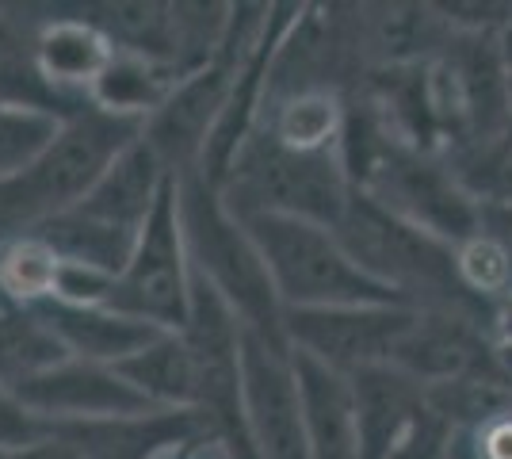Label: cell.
<instances>
[{"label": "cell", "instance_id": "obj_27", "mask_svg": "<svg viewBox=\"0 0 512 459\" xmlns=\"http://www.w3.org/2000/svg\"><path fill=\"white\" fill-rule=\"evenodd\" d=\"M451 440H455V429L425 402L421 417L413 421V429L402 437V444L390 452V459H448Z\"/></svg>", "mask_w": 512, "mask_h": 459}, {"label": "cell", "instance_id": "obj_9", "mask_svg": "<svg viewBox=\"0 0 512 459\" xmlns=\"http://www.w3.org/2000/svg\"><path fill=\"white\" fill-rule=\"evenodd\" d=\"M241 421L260 459H310L291 345L241 337Z\"/></svg>", "mask_w": 512, "mask_h": 459}, {"label": "cell", "instance_id": "obj_35", "mask_svg": "<svg viewBox=\"0 0 512 459\" xmlns=\"http://www.w3.org/2000/svg\"><path fill=\"white\" fill-rule=\"evenodd\" d=\"M0 306H4V303H0Z\"/></svg>", "mask_w": 512, "mask_h": 459}, {"label": "cell", "instance_id": "obj_8", "mask_svg": "<svg viewBox=\"0 0 512 459\" xmlns=\"http://www.w3.org/2000/svg\"><path fill=\"white\" fill-rule=\"evenodd\" d=\"M413 318H417V306L402 303L287 310L283 333L295 352L314 356L333 372L356 375L367 368H390Z\"/></svg>", "mask_w": 512, "mask_h": 459}, {"label": "cell", "instance_id": "obj_32", "mask_svg": "<svg viewBox=\"0 0 512 459\" xmlns=\"http://www.w3.org/2000/svg\"><path fill=\"white\" fill-rule=\"evenodd\" d=\"M482 234H490L512 264V207H482Z\"/></svg>", "mask_w": 512, "mask_h": 459}, {"label": "cell", "instance_id": "obj_1", "mask_svg": "<svg viewBox=\"0 0 512 459\" xmlns=\"http://www.w3.org/2000/svg\"><path fill=\"white\" fill-rule=\"evenodd\" d=\"M138 138V119H119L92 104L62 119L54 142L20 176L0 180V245L35 234L43 222L81 203Z\"/></svg>", "mask_w": 512, "mask_h": 459}, {"label": "cell", "instance_id": "obj_23", "mask_svg": "<svg viewBox=\"0 0 512 459\" xmlns=\"http://www.w3.org/2000/svg\"><path fill=\"white\" fill-rule=\"evenodd\" d=\"M58 253L35 234L0 245V303L35 310L39 303L54 299L58 287Z\"/></svg>", "mask_w": 512, "mask_h": 459}, {"label": "cell", "instance_id": "obj_17", "mask_svg": "<svg viewBox=\"0 0 512 459\" xmlns=\"http://www.w3.org/2000/svg\"><path fill=\"white\" fill-rule=\"evenodd\" d=\"M88 100H69L50 85L35 58V27L16 8H0V108L43 111L54 119H69Z\"/></svg>", "mask_w": 512, "mask_h": 459}, {"label": "cell", "instance_id": "obj_5", "mask_svg": "<svg viewBox=\"0 0 512 459\" xmlns=\"http://www.w3.org/2000/svg\"><path fill=\"white\" fill-rule=\"evenodd\" d=\"M218 196L237 219L287 215L333 230L352 196V180L341 150L299 153L276 142V134L256 123L245 146L237 150L226 180L218 184Z\"/></svg>", "mask_w": 512, "mask_h": 459}, {"label": "cell", "instance_id": "obj_31", "mask_svg": "<svg viewBox=\"0 0 512 459\" xmlns=\"http://www.w3.org/2000/svg\"><path fill=\"white\" fill-rule=\"evenodd\" d=\"M0 459H85L73 444H65L62 437L46 433L43 440L27 444V448H12V452H0Z\"/></svg>", "mask_w": 512, "mask_h": 459}, {"label": "cell", "instance_id": "obj_33", "mask_svg": "<svg viewBox=\"0 0 512 459\" xmlns=\"http://www.w3.org/2000/svg\"><path fill=\"white\" fill-rule=\"evenodd\" d=\"M448 459H474V452H470V437H467V429H455V440H451Z\"/></svg>", "mask_w": 512, "mask_h": 459}, {"label": "cell", "instance_id": "obj_20", "mask_svg": "<svg viewBox=\"0 0 512 459\" xmlns=\"http://www.w3.org/2000/svg\"><path fill=\"white\" fill-rule=\"evenodd\" d=\"M176 85H180V77L165 66L134 58V54H115L111 66L100 73V81L88 92V104L107 115H119V119L146 123Z\"/></svg>", "mask_w": 512, "mask_h": 459}, {"label": "cell", "instance_id": "obj_16", "mask_svg": "<svg viewBox=\"0 0 512 459\" xmlns=\"http://www.w3.org/2000/svg\"><path fill=\"white\" fill-rule=\"evenodd\" d=\"M356 421H360V459H390L413 421L425 410V391L394 368H367L352 375Z\"/></svg>", "mask_w": 512, "mask_h": 459}, {"label": "cell", "instance_id": "obj_21", "mask_svg": "<svg viewBox=\"0 0 512 459\" xmlns=\"http://www.w3.org/2000/svg\"><path fill=\"white\" fill-rule=\"evenodd\" d=\"M69 360L58 337L39 322L35 310L0 306V383L8 391H20L35 375L50 372L54 364Z\"/></svg>", "mask_w": 512, "mask_h": 459}, {"label": "cell", "instance_id": "obj_7", "mask_svg": "<svg viewBox=\"0 0 512 459\" xmlns=\"http://www.w3.org/2000/svg\"><path fill=\"white\" fill-rule=\"evenodd\" d=\"M188 303H192V264L180 234L176 180H169L153 215L142 226V238L134 245L127 268L115 276L107 306L161 333H180L188 322Z\"/></svg>", "mask_w": 512, "mask_h": 459}, {"label": "cell", "instance_id": "obj_26", "mask_svg": "<svg viewBox=\"0 0 512 459\" xmlns=\"http://www.w3.org/2000/svg\"><path fill=\"white\" fill-rule=\"evenodd\" d=\"M432 8L455 35H493V39H501V31L512 20V0H451V4H432Z\"/></svg>", "mask_w": 512, "mask_h": 459}, {"label": "cell", "instance_id": "obj_34", "mask_svg": "<svg viewBox=\"0 0 512 459\" xmlns=\"http://www.w3.org/2000/svg\"><path fill=\"white\" fill-rule=\"evenodd\" d=\"M501 54H505V62H509V69H512V20H509V27L501 31Z\"/></svg>", "mask_w": 512, "mask_h": 459}, {"label": "cell", "instance_id": "obj_12", "mask_svg": "<svg viewBox=\"0 0 512 459\" xmlns=\"http://www.w3.org/2000/svg\"><path fill=\"white\" fill-rule=\"evenodd\" d=\"M203 429H218V425L199 410H153L138 417L50 425L54 437L73 444L85 459H161Z\"/></svg>", "mask_w": 512, "mask_h": 459}, {"label": "cell", "instance_id": "obj_30", "mask_svg": "<svg viewBox=\"0 0 512 459\" xmlns=\"http://www.w3.org/2000/svg\"><path fill=\"white\" fill-rule=\"evenodd\" d=\"M486 337H490V352H493V364L501 379L512 387V295L497 299L486 314Z\"/></svg>", "mask_w": 512, "mask_h": 459}, {"label": "cell", "instance_id": "obj_19", "mask_svg": "<svg viewBox=\"0 0 512 459\" xmlns=\"http://www.w3.org/2000/svg\"><path fill=\"white\" fill-rule=\"evenodd\" d=\"M341 92H299L260 108V127L276 134V142L299 153H337L344 138Z\"/></svg>", "mask_w": 512, "mask_h": 459}, {"label": "cell", "instance_id": "obj_11", "mask_svg": "<svg viewBox=\"0 0 512 459\" xmlns=\"http://www.w3.org/2000/svg\"><path fill=\"white\" fill-rule=\"evenodd\" d=\"M23 406L43 425H77V421H107V417L153 414L146 394H138L123 375L88 360H62L50 372L35 375L16 391Z\"/></svg>", "mask_w": 512, "mask_h": 459}, {"label": "cell", "instance_id": "obj_28", "mask_svg": "<svg viewBox=\"0 0 512 459\" xmlns=\"http://www.w3.org/2000/svg\"><path fill=\"white\" fill-rule=\"evenodd\" d=\"M46 433H50V425H43V421L16 398V391H8V387L0 383V452L27 448V444L43 440Z\"/></svg>", "mask_w": 512, "mask_h": 459}, {"label": "cell", "instance_id": "obj_29", "mask_svg": "<svg viewBox=\"0 0 512 459\" xmlns=\"http://www.w3.org/2000/svg\"><path fill=\"white\" fill-rule=\"evenodd\" d=\"M241 440H245V425L241 429H203L192 440L176 444L161 459H237Z\"/></svg>", "mask_w": 512, "mask_h": 459}, {"label": "cell", "instance_id": "obj_14", "mask_svg": "<svg viewBox=\"0 0 512 459\" xmlns=\"http://www.w3.org/2000/svg\"><path fill=\"white\" fill-rule=\"evenodd\" d=\"M35 314L73 360L104 364V368H119L123 360H130L134 352H142L150 341L161 337V329L127 318L111 306H73L46 299L35 306Z\"/></svg>", "mask_w": 512, "mask_h": 459}, {"label": "cell", "instance_id": "obj_15", "mask_svg": "<svg viewBox=\"0 0 512 459\" xmlns=\"http://www.w3.org/2000/svg\"><path fill=\"white\" fill-rule=\"evenodd\" d=\"M50 16L31 20L35 27V58L50 85L69 100H88L100 73L111 66L115 46L88 20L73 16L69 8H46Z\"/></svg>", "mask_w": 512, "mask_h": 459}, {"label": "cell", "instance_id": "obj_3", "mask_svg": "<svg viewBox=\"0 0 512 459\" xmlns=\"http://www.w3.org/2000/svg\"><path fill=\"white\" fill-rule=\"evenodd\" d=\"M176 211H180V234H184L195 280L214 287L234 306V314L249 333L287 345V333H283L287 310L272 287L268 264L260 257L253 234L245 230V222L222 203L218 188L199 173L180 176Z\"/></svg>", "mask_w": 512, "mask_h": 459}, {"label": "cell", "instance_id": "obj_6", "mask_svg": "<svg viewBox=\"0 0 512 459\" xmlns=\"http://www.w3.org/2000/svg\"><path fill=\"white\" fill-rule=\"evenodd\" d=\"M253 234L283 310H333V306L398 303L390 291L367 280L329 226L287 215L241 219ZM406 306V303H402Z\"/></svg>", "mask_w": 512, "mask_h": 459}, {"label": "cell", "instance_id": "obj_24", "mask_svg": "<svg viewBox=\"0 0 512 459\" xmlns=\"http://www.w3.org/2000/svg\"><path fill=\"white\" fill-rule=\"evenodd\" d=\"M455 268H459V284L474 303L490 310L497 299L512 295V264L505 249L490 234H474L463 245H455Z\"/></svg>", "mask_w": 512, "mask_h": 459}, {"label": "cell", "instance_id": "obj_13", "mask_svg": "<svg viewBox=\"0 0 512 459\" xmlns=\"http://www.w3.org/2000/svg\"><path fill=\"white\" fill-rule=\"evenodd\" d=\"M302 394V421L310 459H360V421L352 375L325 368L321 360L291 349Z\"/></svg>", "mask_w": 512, "mask_h": 459}, {"label": "cell", "instance_id": "obj_4", "mask_svg": "<svg viewBox=\"0 0 512 459\" xmlns=\"http://www.w3.org/2000/svg\"><path fill=\"white\" fill-rule=\"evenodd\" d=\"M169 180L172 176L157 161V153L138 138L81 203L43 222L35 238L46 241L58 261L88 264L119 276Z\"/></svg>", "mask_w": 512, "mask_h": 459}, {"label": "cell", "instance_id": "obj_25", "mask_svg": "<svg viewBox=\"0 0 512 459\" xmlns=\"http://www.w3.org/2000/svg\"><path fill=\"white\" fill-rule=\"evenodd\" d=\"M62 131V119L27 108H0V180L20 176Z\"/></svg>", "mask_w": 512, "mask_h": 459}, {"label": "cell", "instance_id": "obj_2", "mask_svg": "<svg viewBox=\"0 0 512 459\" xmlns=\"http://www.w3.org/2000/svg\"><path fill=\"white\" fill-rule=\"evenodd\" d=\"M333 234L363 276L390 291L398 303L417 306V310L490 314L459 284L455 245L390 215L386 207H379L375 199H367L356 188L344 203V215L337 219Z\"/></svg>", "mask_w": 512, "mask_h": 459}, {"label": "cell", "instance_id": "obj_22", "mask_svg": "<svg viewBox=\"0 0 512 459\" xmlns=\"http://www.w3.org/2000/svg\"><path fill=\"white\" fill-rule=\"evenodd\" d=\"M444 161L478 207H512V119L490 138L444 153Z\"/></svg>", "mask_w": 512, "mask_h": 459}, {"label": "cell", "instance_id": "obj_18", "mask_svg": "<svg viewBox=\"0 0 512 459\" xmlns=\"http://www.w3.org/2000/svg\"><path fill=\"white\" fill-rule=\"evenodd\" d=\"M115 372L157 410H199V364L180 333H161Z\"/></svg>", "mask_w": 512, "mask_h": 459}, {"label": "cell", "instance_id": "obj_10", "mask_svg": "<svg viewBox=\"0 0 512 459\" xmlns=\"http://www.w3.org/2000/svg\"><path fill=\"white\" fill-rule=\"evenodd\" d=\"M390 368L409 375L421 391L474 379H501L486 337V314L470 310H417Z\"/></svg>", "mask_w": 512, "mask_h": 459}]
</instances>
